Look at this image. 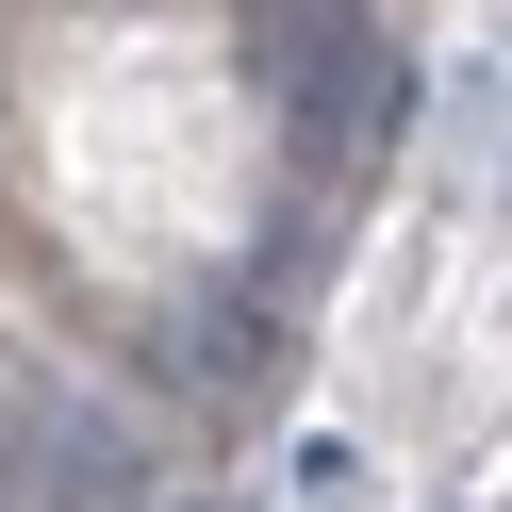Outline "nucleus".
<instances>
[{"label": "nucleus", "mask_w": 512, "mask_h": 512, "mask_svg": "<svg viewBox=\"0 0 512 512\" xmlns=\"http://www.w3.org/2000/svg\"><path fill=\"white\" fill-rule=\"evenodd\" d=\"M182 380H215V397L265 380V314H248V298H199V314H182Z\"/></svg>", "instance_id": "nucleus-3"}, {"label": "nucleus", "mask_w": 512, "mask_h": 512, "mask_svg": "<svg viewBox=\"0 0 512 512\" xmlns=\"http://www.w3.org/2000/svg\"><path fill=\"white\" fill-rule=\"evenodd\" d=\"M281 100H298V166H364V149L397 133V50H380V34H331Z\"/></svg>", "instance_id": "nucleus-1"}, {"label": "nucleus", "mask_w": 512, "mask_h": 512, "mask_svg": "<svg viewBox=\"0 0 512 512\" xmlns=\"http://www.w3.org/2000/svg\"><path fill=\"white\" fill-rule=\"evenodd\" d=\"M17 496L34 512H133V430L116 413H17Z\"/></svg>", "instance_id": "nucleus-2"}]
</instances>
